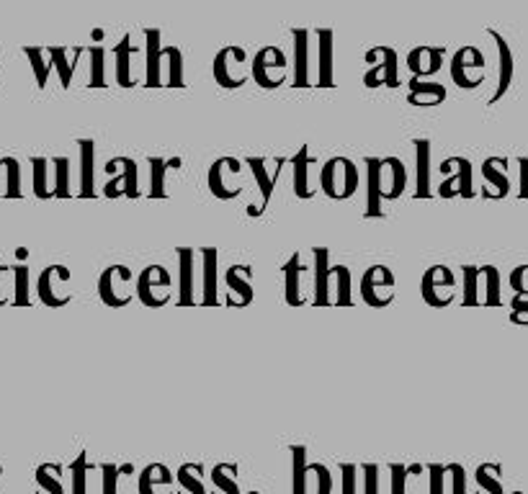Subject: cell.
<instances>
[{
	"label": "cell",
	"instance_id": "obj_54",
	"mask_svg": "<svg viewBox=\"0 0 528 494\" xmlns=\"http://www.w3.org/2000/svg\"><path fill=\"white\" fill-rule=\"evenodd\" d=\"M431 494H446V479H449V471L444 464H431Z\"/></svg>",
	"mask_w": 528,
	"mask_h": 494
},
{
	"label": "cell",
	"instance_id": "obj_5",
	"mask_svg": "<svg viewBox=\"0 0 528 494\" xmlns=\"http://www.w3.org/2000/svg\"><path fill=\"white\" fill-rule=\"evenodd\" d=\"M109 175H114L104 186L106 199H137L140 196V165L134 163L132 157H111L104 165Z\"/></svg>",
	"mask_w": 528,
	"mask_h": 494
},
{
	"label": "cell",
	"instance_id": "obj_14",
	"mask_svg": "<svg viewBox=\"0 0 528 494\" xmlns=\"http://www.w3.org/2000/svg\"><path fill=\"white\" fill-rule=\"evenodd\" d=\"M451 80H454L456 88H464V91L480 88L482 80H485V57H482L480 49H456L454 57H451Z\"/></svg>",
	"mask_w": 528,
	"mask_h": 494
},
{
	"label": "cell",
	"instance_id": "obj_40",
	"mask_svg": "<svg viewBox=\"0 0 528 494\" xmlns=\"http://www.w3.org/2000/svg\"><path fill=\"white\" fill-rule=\"evenodd\" d=\"M62 469L60 464H42L37 469V494H65V487H62Z\"/></svg>",
	"mask_w": 528,
	"mask_h": 494
},
{
	"label": "cell",
	"instance_id": "obj_21",
	"mask_svg": "<svg viewBox=\"0 0 528 494\" xmlns=\"http://www.w3.org/2000/svg\"><path fill=\"white\" fill-rule=\"evenodd\" d=\"M312 260H315V296L312 304L315 307H333L330 302V276H333V266H330V250L328 247H315L312 250Z\"/></svg>",
	"mask_w": 528,
	"mask_h": 494
},
{
	"label": "cell",
	"instance_id": "obj_50",
	"mask_svg": "<svg viewBox=\"0 0 528 494\" xmlns=\"http://www.w3.org/2000/svg\"><path fill=\"white\" fill-rule=\"evenodd\" d=\"M55 165V199L70 196V160L67 157H52Z\"/></svg>",
	"mask_w": 528,
	"mask_h": 494
},
{
	"label": "cell",
	"instance_id": "obj_46",
	"mask_svg": "<svg viewBox=\"0 0 528 494\" xmlns=\"http://www.w3.org/2000/svg\"><path fill=\"white\" fill-rule=\"evenodd\" d=\"M462 278H464L462 304H464V307H480V304H482V296H480V268L464 266L462 268Z\"/></svg>",
	"mask_w": 528,
	"mask_h": 494
},
{
	"label": "cell",
	"instance_id": "obj_10",
	"mask_svg": "<svg viewBox=\"0 0 528 494\" xmlns=\"http://www.w3.org/2000/svg\"><path fill=\"white\" fill-rule=\"evenodd\" d=\"M98 296L101 302L111 309H122L132 304L137 294L132 291V268L127 266H109L98 276Z\"/></svg>",
	"mask_w": 528,
	"mask_h": 494
},
{
	"label": "cell",
	"instance_id": "obj_29",
	"mask_svg": "<svg viewBox=\"0 0 528 494\" xmlns=\"http://www.w3.org/2000/svg\"><path fill=\"white\" fill-rule=\"evenodd\" d=\"M294 170V193H297V199L307 201L315 196V188L310 186V165H315V155H310V147L304 145L297 155L289 160Z\"/></svg>",
	"mask_w": 528,
	"mask_h": 494
},
{
	"label": "cell",
	"instance_id": "obj_35",
	"mask_svg": "<svg viewBox=\"0 0 528 494\" xmlns=\"http://www.w3.org/2000/svg\"><path fill=\"white\" fill-rule=\"evenodd\" d=\"M24 55L26 60H29L31 70H34L37 85L44 91L49 83V73L55 70V62H52V55H49V47H24Z\"/></svg>",
	"mask_w": 528,
	"mask_h": 494
},
{
	"label": "cell",
	"instance_id": "obj_37",
	"mask_svg": "<svg viewBox=\"0 0 528 494\" xmlns=\"http://www.w3.org/2000/svg\"><path fill=\"white\" fill-rule=\"evenodd\" d=\"M333 489V474L325 464H307L304 474V494H330Z\"/></svg>",
	"mask_w": 528,
	"mask_h": 494
},
{
	"label": "cell",
	"instance_id": "obj_59",
	"mask_svg": "<svg viewBox=\"0 0 528 494\" xmlns=\"http://www.w3.org/2000/svg\"><path fill=\"white\" fill-rule=\"evenodd\" d=\"M518 322L528 320V307H523V304H516V314H513Z\"/></svg>",
	"mask_w": 528,
	"mask_h": 494
},
{
	"label": "cell",
	"instance_id": "obj_60",
	"mask_svg": "<svg viewBox=\"0 0 528 494\" xmlns=\"http://www.w3.org/2000/svg\"><path fill=\"white\" fill-rule=\"evenodd\" d=\"M93 39H96V42H104V31H93Z\"/></svg>",
	"mask_w": 528,
	"mask_h": 494
},
{
	"label": "cell",
	"instance_id": "obj_20",
	"mask_svg": "<svg viewBox=\"0 0 528 494\" xmlns=\"http://www.w3.org/2000/svg\"><path fill=\"white\" fill-rule=\"evenodd\" d=\"M142 55L140 44H134L132 34H124L122 42L114 47V67H116V83L122 88H134L137 85V75H134L132 65L134 57Z\"/></svg>",
	"mask_w": 528,
	"mask_h": 494
},
{
	"label": "cell",
	"instance_id": "obj_63",
	"mask_svg": "<svg viewBox=\"0 0 528 494\" xmlns=\"http://www.w3.org/2000/svg\"><path fill=\"white\" fill-rule=\"evenodd\" d=\"M0 474H3V466H0Z\"/></svg>",
	"mask_w": 528,
	"mask_h": 494
},
{
	"label": "cell",
	"instance_id": "obj_6",
	"mask_svg": "<svg viewBox=\"0 0 528 494\" xmlns=\"http://www.w3.org/2000/svg\"><path fill=\"white\" fill-rule=\"evenodd\" d=\"M245 165L250 168L255 183H258V191H261V204H253L248 209L250 217H258L274 196L281 170H284V165H289V160L286 157H245Z\"/></svg>",
	"mask_w": 528,
	"mask_h": 494
},
{
	"label": "cell",
	"instance_id": "obj_43",
	"mask_svg": "<svg viewBox=\"0 0 528 494\" xmlns=\"http://www.w3.org/2000/svg\"><path fill=\"white\" fill-rule=\"evenodd\" d=\"M482 175H485V181L492 186L490 196L500 199V196H505V193H508L505 160H500V157H490V160H485V165H482Z\"/></svg>",
	"mask_w": 528,
	"mask_h": 494
},
{
	"label": "cell",
	"instance_id": "obj_31",
	"mask_svg": "<svg viewBox=\"0 0 528 494\" xmlns=\"http://www.w3.org/2000/svg\"><path fill=\"white\" fill-rule=\"evenodd\" d=\"M85 47H49V55H52V62H55V70L60 75V85L62 88H70L73 85V75L78 70V62L83 57Z\"/></svg>",
	"mask_w": 528,
	"mask_h": 494
},
{
	"label": "cell",
	"instance_id": "obj_28",
	"mask_svg": "<svg viewBox=\"0 0 528 494\" xmlns=\"http://www.w3.org/2000/svg\"><path fill=\"white\" fill-rule=\"evenodd\" d=\"M446 101V88L441 83H425L423 78H410V93H407V103L418 106V109H428V106H441Z\"/></svg>",
	"mask_w": 528,
	"mask_h": 494
},
{
	"label": "cell",
	"instance_id": "obj_26",
	"mask_svg": "<svg viewBox=\"0 0 528 494\" xmlns=\"http://www.w3.org/2000/svg\"><path fill=\"white\" fill-rule=\"evenodd\" d=\"M415 199H431V139H415Z\"/></svg>",
	"mask_w": 528,
	"mask_h": 494
},
{
	"label": "cell",
	"instance_id": "obj_23",
	"mask_svg": "<svg viewBox=\"0 0 528 494\" xmlns=\"http://www.w3.org/2000/svg\"><path fill=\"white\" fill-rule=\"evenodd\" d=\"M444 67V49L441 47H415L407 55V70L415 78H431Z\"/></svg>",
	"mask_w": 528,
	"mask_h": 494
},
{
	"label": "cell",
	"instance_id": "obj_4",
	"mask_svg": "<svg viewBox=\"0 0 528 494\" xmlns=\"http://www.w3.org/2000/svg\"><path fill=\"white\" fill-rule=\"evenodd\" d=\"M250 75H253L255 85H261L263 91H276L286 83L289 75V60L286 52L279 47H263L255 52L250 60Z\"/></svg>",
	"mask_w": 528,
	"mask_h": 494
},
{
	"label": "cell",
	"instance_id": "obj_34",
	"mask_svg": "<svg viewBox=\"0 0 528 494\" xmlns=\"http://www.w3.org/2000/svg\"><path fill=\"white\" fill-rule=\"evenodd\" d=\"M330 302H333V307H353L351 268L348 266H333V276H330Z\"/></svg>",
	"mask_w": 528,
	"mask_h": 494
},
{
	"label": "cell",
	"instance_id": "obj_9",
	"mask_svg": "<svg viewBox=\"0 0 528 494\" xmlns=\"http://www.w3.org/2000/svg\"><path fill=\"white\" fill-rule=\"evenodd\" d=\"M420 296L431 309H446L456 302V276L449 266H431L420 281Z\"/></svg>",
	"mask_w": 528,
	"mask_h": 494
},
{
	"label": "cell",
	"instance_id": "obj_3",
	"mask_svg": "<svg viewBox=\"0 0 528 494\" xmlns=\"http://www.w3.org/2000/svg\"><path fill=\"white\" fill-rule=\"evenodd\" d=\"M212 73L219 88H225V91H237V88H243V85L253 78V75H250L248 52H245L243 47H237V44L219 49L217 57H214Z\"/></svg>",
	"mask_w": 528,
	"mask_h": 494
},
{
	"label": "cell",
	"instance_id": "obj_44",
	"mask_svg": "<svg viewBox=\"0 0 528 494\" xmlns=\"http://www.w3.org/2000/svg\"><path fill=\"white\" fill-rule=\"evenodd\" d=\"M490 37L495 39V44H498V55H500V85H498V93H495V98H500L505 91H508V85H510V75H513V57H510L508 44H505V39L500 37L498 31L490 29Z\"/></svg>",
	"mask_w": 528,
	"mask_h": 494
},
{
	"label": "cell",
	"instance_id": "obj_45",
	"mask_svg": "<svg viewBox=\"0 0 528 494\" xmlns=\"http://www.w3.org/2000/svg\"><path fill=\"white\" fill-rule=\"evenodd\" d=\"M13 307H31L29 266H13Z\"/></svg>",
	"mask_w": 528,
	"mask_h": 494
},
{
	"label": "cell",
	"instance_id": "obj_33",
	"mask_svg": "<svg viewBox=\"0 0 528 494\" xmlns=\"http://www.w3.org/2000/svg\"><path fill=\"white\" fill-rule=\"evenodd\" d=\"M150 199H165L168 188H165V178L168 170L181 168V157H150Z\"/></svg>",
	"mask_w": 528,
	"mask_h": 494
},
{
	"label": "cell",
	"instance_id": "obj_18",
	"mask_svg": "<svg viewBox=\"0 0 528 494\" xmlns=\"http://www.w3.org/2000/svg\"><path fill=\"white\" fill-rule=\"evenodd\" d=\"M178 255V281H181V289H178V304L181 307H191L196 304V258H199V250L194 247H176Z\"/></svg>",
	"mask_w": 528,
	"mask_h": 494
},
{
	"label": "cell",
	"instance_id": "obj_25",
	"mask_svg": "<svg viewBox=\"0 0 528 494\" xmlns=\"http://www.w3.org/2000/svg\"><path fill=\"white\" fill-rule=\"evenodd\" d=\"M294 42V88H307L310 83V31L292 29Z\"/></svg>",
	"mask_w": 528,
	"mask_h": 494
},
{
	"label": "cell",
	"instance_id": "obj_39",
	"mask_svg": "<svg viewBox=\"0 0 528 494\" xmlns=\"http://www.w3.org/2000/svg\"><path fill=\"white\" fill-rule=\"evenodd\" d=\"M176 482L181 487V494H207V487H204V466L201 464H183L176 471Z\"/></svg>",
	"mask_w": 528,
	"mask_h": 494
},
{
	"label": "cell",
	"instance_id": "obj_52",
	"mask_svg": "<svg viewBox=\"0 0 528 494\" xmlns=\"http://www.w3.org/2000/svg\"><path fill=\"white\" fill-rule=\"evenodd\" d=\"M119 474H122V469L116 464H101V494H119V489H116Z\"/></svg>",
	"mask_w": 528,
	"mask_h": 494
},
{
	"label": "cell",
	"instance_id": "obj_16",
	"mask_svg": "<svg viewBox=\"0 0 528 494\" xmlns=\"http://www.w3.org/2000/svg\"><path fill=\"white\" fill-rule=\"evenodd\" d=\"M225 307L243 309L253 304V268L250 266H230L225 271Z\"/></svg>",
	"mask_w": 528,
	"mask_h": 494
},
{
	"label": "cell",
	"instance_id": "obj_27",
	"mask_svg": "<svg viewBox=\"0 0 528 494\" xmlns=\"http://www.w3.org/2000/svg\"><path fill=\"white\" fill-rule=\"evenodd\" d=\"M176 476L165 464H150L140 471V494H173Z\"/></svg>",
	"mask_w": 528,
	"mask_h": 494
},
{
	"label": "cell",
	"instance_id": "obj_41",
	"mask_svg": "<svg viewBox=\"0 0 528 494\" xmlns=\"http://www.w3.org/2000/svg\"><path fill=\"white\" fill-rule=\"evenodd\" d=\"M0 165H3V196L6 199H21L24 191H21V163L16 157H0Z\"/></svg>",
	"mask_w": 528,
	"mask_h": 494
},
{
	"label": "cell",
	"instance_id": "obj_57",
	"mask_svg": "<svg viewBox=\"0 0 528 494\" xmlns=\"http://www.w3.org/2000/svg\"><path fill=\"white\" fill-rule=\"evenodd\" d=\"M361 466H364L366 494H379V466L377 464H361Z\"/></svg>",
	"mask_w": 528,
	"mask_h": 494
},
{
	"label": "cell",
	"instance_id": "obj_2",
	"mask_svg": "<svg viewBox=\"0 0 528 494\" xmlns=\"http://www.w3.org/2000/svg\"><path fill=\"white\" fill-rule=\"evenodd\" d=\"M361 175L351 157H330L320 170V188L322 193L333 201H348L353 193L359 191Z\"/></svg>",
	"mask_w": 528,
	"mask_h": 494
},
{
	"label": "cell",
	"instance_id": "obj_13",
	"mask_svg": "<svg viewBox=\"0 0 528 494\" xmlns=\"http://www.w3.org/2000/svg\"><path fill=\"white\" fill-rule=\"evenodd\" d=\"M441 173H446V178L438 186V196L441 199H472L474 196V173L472 163L467 157H449L441 163Z\"/></svg>",
	"mask_w": 528,
	"mask_h": 494
},
{
	"label": "cell",
	"instance_id": "obj_61",
	"mask_svg": "<svg viewBox=\"0 0 528 494\" xmlns=\"http://www.w3.org/2000/svg\"><path fill=\"white\" fill-rule=\"evenodd\" d=\"M0 196H3V165H0Z\"/></svg>",
	"mask_w": 528,
	"mask_h": 494
},
{
	"label": "cell",
	"instance_id": "obj_62",
	"mask_svg": "<svg viewBox=\"0 0 528 494\" xmlns=\"http://www.w3.org/2000/svg\"><path fill=\"white\" fill-rule=\"evenodd\" d=\"M248 494H261V492H248Z\"/></svg>",
	"mask_w": 528,
	"mask_h": 494
},
{
	"label": "cell",
	"instance_id": "obj_19",
	"mask_svg": "<svg viewBox=\"0 0 528 494\" xmlns=\"http://www.w3.org/2000/svg\"><path fill=\"white\" fill-rule=\"evenodd\" d=\"M163 31L145 29V85L160 88L163 85Z\"/></svg>",
	"mask_w": 528,
	"mask_h": 494
},
{
	"label": "cell",
	"instance_id": "obj_53",
	"mask_svg": "<svg viewBox=\"0 0 528 494\" xmlns=\"http://www.w3.org/2000/svg\"><path fill=\"white\" fill-rule=\"evenodd\" d=\"M449 492L451 494H467V471L462 464H449Z\"/></svg>",
	"mask_w": 528,
	"mask_h": 494
},
{
	"label": "cell",
	"instance_id": "obj_48",
	"mask_svg": "<svg viewBox=\"0 0 528 494\" xmlns=\"http://www.w3.org/2000/svg\"><path fill=\"white\" fill-rule=\"evenodd\" d=\"M88 55H91V88H106V49L104 44H93L88 47Z\"/></svg>",
	"mask_w": 528,
	"mask_h": 494
},
{
	"label": "cell",
	"instance_id": "obj_17",
	"mask_svg": "<svg viewBox=\"0 0 528 494\" xmlns=\"http://www.w3.org/2000/svg\"><path fill=\"white\" fill-rule=\"evenodd\" d=\"M284 296L289 307H304L307 304V273L310 268L304 266L302 253H294L284 263Z\"/></svg>",
	"mask_w": 528,
	"mask_h": 494
},
{
	"label": "cell",
	"instance_id": "obj_55",
	"mask_svg": "<svg viewBox=\"0 0 528 494\" xmlns=\"http://www.w3.org/2000/svg\"><path fill=\"white\" fill-rule=\"evenodd\" d=\"M407 474H410V469H407V466H402V464L389 466V479H392V494H407V489H405Z\"/></svg>",
	"mask_w": 528,
	"mask_h": 494
},
{
	"label": "cell",
	"instance_id": "obj_32",
	"mask_svg": "<svg viewBox=\"0 0 528 494\" xmlns=\"http://www.w3.org/2000/svg\"><path fill=\"white\" fill-rule=\"evenodd\" d=\"M31 181H34V196L37 199H55V165H52V160L31 157Z\"/></svg>",
	"mask_w": 528,
	"mask_h": 494
},
{
	"label": "cell",
	"instance_id": "obj_8",
	"mask_svg": "<svg viewBox=\"0 0 528 494\" xmlns=\"http://www.w3.org/2000/svg\"><path fill=\"white\" fill-rule=\"evenodd\" d=\"M240 175H243V163L237 157H217L212 165H209L207 183L209 191H212L214 199L219 201H232L243 193L240 186Z\"/></svg>",
	"mask_w": 528,
	"mask_h": 494
},
{
	"label": "cell",
	"instance_id": "obj_15",
	"mask_svg": "<svg viewBox=\"0 0 528 494\" xmlns=\"http://www.w3.org/2000/svg\"><path fill=\"white\" fill-rule=\"evenodd\" d=\"M395 273L387 266H371L361 276V299L371 309H384L395 302Z\"/></svg>",
	"mask_w": 528,
	"mask_h": 494
},
{
	"label": "cell",
	"instance_id": "obj_24",
	"mask_svg": "<svg viewBox=\"0 0 528 494\" xmlns=\"http://www.w3.org/2000/svg\"><path fill=\"white\" fill-rule=\"evenodd\" d=\"M201 263H204V296L201 304L204 307H217L219 302V250L217 247H204L199 253Z\"/></svg>",
	"mask_w": 528,
	"mask_h": 494
},
{
	"label": "cell",
	"instance_id": "obj_49",
	"mask_svg": "<svg viewBox=\"0 0 528 494\" xmlns=\"http://www.w3.org/2000/svg\"><path fill=\"white\" fill-rule=\"evenodd\" d=\"M480 296L485 307L500 302V291H498V271L495 268H480Z\"/></svg>",
	"mask_w": 528,
	"mask_h": 494
},
{
	"label": "cell",
	"instance_id": "obj_1",
	"mask_svg": "<svg viewBox=\"0 0 528 494\" xmlns=\"http://www.w3.org/2000/svg\"><path fill=\"white\" fill-rule=\"evenodd\" d=\"M407 188V168L400 157H366L364 217H382L384 201H397Z\"/></svg>",
	"mask_w": 528,
	"mask_h": 494
},
{
	"label": "cell",
	"instance_id": "obj_22",
	"mask_svg": "<svg viewBox=\"0 0 528 494\" xmlns=\"http://www.w3.org/2000/svg\"><path fill=\"white\" fill-rule=\"evenodd\" d=\"M317 83L320 88H333L335 75H333V60H335V42L333 31L330 29H317Z\"/></svg>",
	"mask_w": 528,
	"mask_h": 494
},
{
	"label": "cell",
	"instance_id": "obj_36",
	"mask_svg": "<svg viewBox=\"0 0 528 494\" xmlns=\"http://www.w3.org/2000/svg\"><path fill=\"white\" fill-rule=\"evenodd\" d=\"M163 85L183 88V52L178 47L163 49Z\"/></svg>",
	"mask_w": 528,
	"mask_h": 494
},
{
	"label": "cell",
	"instance_id": "obj_11",
	"mask_svg": "<svg viewBox=\"0 0 528 494\" xmlns=\"http://www.w3.org/2000/svg\"><path fill=\"white\" fill-rule=\"evenodd\" d=\"M137 299L145 304L147 309H160L170 302L173 296V278L165 266H147L137 278V289H134Z\"/></svg>",
	"mask_w": 528,
	"mask_h": 494
},
{
	"label": "cell",
	"instance_id": "obj_42",
	"mask_svg": "<svg viewBox=\"0 0 528 494\" xmlns=\"http://www.w3.org/2000/svg\"><path fill=\"white\" fill-rule=\"evenodd\" d=\"M240 469L235 464H217L212 469V484L217 494H243L240 492Z\"/></svg>",
	"mask_w": 528,
	"mask_h": 494
},
{
	"label": "cell",
	"instance_id": "obj_30",
	"mask_svg": "<svg viewBox=\"0 0 528 494\" xmlns=\"http://www.w3.org/2000/svg\"><path fill=\"white\" fill-rule=\"evenodd\" d=\"M80 196L93 199L96 196V145L93 139H80Z\"/></svg>",
	"mask_w": 528,
	"mask_h": 494
},
{
	"label": "cell",
	"instance_id": "obj_51",
	"mask_svg": "<svg viewBox=\"0 0 528 494\" xmlns=\"http://www.w3.org/2000/svg\"><path fill=\"white\" fill-rule=\"evenodd\" d=\"M294 482L292 494H304V474H307V446H292Z\"/></svg>",
	"mask_w": 528,
	"mask_h": 494
},
{
	"label": "cell",
	"instance_id": "obj_47",
	"mask_svg": "<svg viewBox=\"0 0 528 494\" xmlns=\"http://www.w3.org/2000/svg\"><path fill=\"white\" fill-rule=\"evenodd\" d=\"M340 482H343V494H366L364 466L340 464Z\"/></svg>",
	"mask_w": 528,
	"mask_h": 494
},
{
	"label": "cell",
	"instance_id": "obj_38",
	"mask_svg": "<svg viewBox=\"0 0 528 494\" xmlns=\"http://www.w3.org/2000/svg\"><path fill=\"white\" fill-rule=\"evenodd\" d=\"M98 471V466H93L88 461V453L80 451L78 458L70 464V476H73V494H93L91 489V474Z\"/></svg>",
	"mask_w": 528,
	"mask_h": 494
},
{
	"label": "cell",
	"instance_id": "obj_56",
	"mask_svg": "<svg viewBox=\"0 0 528 494\" xmlns=\"http://www.w3.org/2000/svg\"><path fill=\"white\" fill-rule=\"evenodd\" d=\"M477 484H480L482 494H500V484L490 476V466H480L477 469Z\"/></svg>",
	"mask_w": 528,
	"mask_h": 494
},
{
	"label": "cell",
	"instance_id": "obj_7",
	"mask_svg": "<svg viewBox=\"0 0 528 494\" xmlns=\"http://www.w3.org/2000/svg\"><path fill=\"white\" fill-rule=\"evenodd\" d=\"M70 281H73V276H70V268L67 266H60V263H55V266L44 268V271L39 273V278H37L39 302H42L44 307H49V309L67 307V304L73 302Z\"/></svg>",
	"mask_w": 528,
	"mask_h": 494
},
{
	"label": "cell",
	"instance_id": "obj_12",
	"mask_svg": "<svg viewBox=\"0 0 528 494\" xmlns=\"http://www.w3.org/2000/svg\"><path fill=\"white\" fill-rule=\"evenodd\" d=\"M366 70L364 85L366 88H397L400 85V62H397V52L392 47H374L366 52Z\"/></svg>",
	"mask_w": 528,
	"mask_h": 494
},
{
	"label": "cell",
	"instance_id": "obj_58",
	"mask_svg": "<svg viewBox=\"0 0 528 494\" xmlns=\"http://www.w3.org/2000/svg\"><path fill=\"white\" fill-rule=\"evenodd\" d=\"M8 268L3 266V255H0V307H6L8 302H13V296H8Z\"/></svg>",
	"mask_w": 528,
	"mask_h": 494
}]
</instances>
